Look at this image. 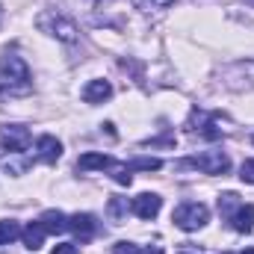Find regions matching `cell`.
Wrapping results in <instances>:
<instances>
[{
	"instance_id": "obj_1",
	"label": "cell",
	"mask_w": 254,
	"mask_h": 254,
	"mask_svg": "<svg viewBox=\"0 0 254 254\" xmlns=\"http://www.w3.org/2000/svg\"><path fill=\"white\" fill-rule=\"evenodd\" d=\"M0 92L9 95V98H21V95L33 92L30 68H27V63L18 54H6L0 60Z\"/></svg>"
},
{
	"instance_id": "obj_2",
	"label": "cell",
	"mask_w": 254,
	"mask_h": 254,
	"mask_svg": "<svg viewBox=\"0 0 254 254\" xmlns=\"http://www.w3.org/2000/svg\"><path fill=\"white\" fill-rule=\"evenodd\" d=\"M36 27H39L42 33H48V36H54V39L65 42V45H74V42L80 39L74 21H68V18L60 15V12H42V15L36 18Z\"/></svg>"
},
{
	"instance_id": "obj_3",
	"label": "cell",
	"mask_w": 254,
	"mask_h": 254,
	"mask_svg": "<svg viewBox=\"0 0 254 254\" xmlns=\"http://www.w3.org/2000/svg\"><path fill=\"white\" fill-rule=\"evenodd\" d=\"M178 169H198L204 175H225L231 169V160L225 151H204V154H195L190 160H181Z\"/></svg>"
},
{
	"instance_id": "obj_4",
	"label": "cell",
	"mask_w": 254,
	"mask_h": 254,
	"mask_svg": "<svg viewBox=\"0 0 254 254\" xmlns=\"http://www.w3.org/2000/svg\"><path fill=\"white\" fill-rule=\"evenodd\" d=\"M207 219H210V210L201 204V201H187V204H181V207H175V213H172V222L181 228V231H198V228H204L207 225Z\"/></svg>"
},
{
	"instance_id": "obj_5",
	"label": "cell",
	"mask_w": 254,
	"mask_h": 254,
	"mask_svg": "<svg viewBox=\"0 0 254 254\" xmlns=\"http://www.w3.org/2000/svg\"><path fill=\"white\" fill-rule=\"evenodd\" d=\"M30 130L24 125H3L0 127V145L9 151V154H24L27 145H30Z\"/></svg>"
},
{
	"instance_id": "obj_6",
	"label": "cell",
	"mask_w": 254,
	"mask_h": 254,
	"mask_svg": "<svg viewBox=\"0 0 254 254\" xmlns=\"http://www.w3.org/2000/svg\"><path fill=\"white\" fill-rule=\"evenodd\" d=\"M216 122H219V116L216 113H201V110H195L190 119V125H187V130H190L192 136H204V139H222V130L216 127Z\"/></svg>"
},
{
	"instance_id": "obj_7",
	"label": "cell",
	"mask_w": 254,
	"mask_h": 254,
	"mask_svg": "<svg viewBox=\"0 0 254 254\" xmlns=\"http://www.w3.org/2000/svg\"><path fill=\"white\" fill-rule=\"evenodd\" d=\"M130 210H133L139 219L151 222V219H157V216H160V210H163V198H160V195H154V192H142V195H136V198H133Z\"/></svg>"
},
{
	"instance_id": "obj_8",
	"label": "cell",
	"mask_w": 254,
	"mask_h": 254,
	"mask_svg": "<svg viewBox=\"0 0 254 254\" xmlns=\"http://www.w3.org/2000/svg\"><path fill=\"white\" fill-rule=\"evenodd\" d=\"M36 154H39V160H45V163H57L60 157H63V142L57 139V136H39L36 139Z\"/></svg>"
},
{
	"instance_id": "obj_9",
	"label": "cell",
	"mask_w": 254,
	"mask_h": 254,
	"mask_svg": "<svg viewBox=\"0 0 254 254\" xmlns=\"http://www.w3.org/2000/svg\"><path fill=\"white\" fill-rule=\"evenodd\" d=\"M68 231H74V234L86 243V240H92V237H95L98 222H95V216H92V213H77V216H71V219H68Z\"/></svg>"
},
{
	"instance_id": "obj_10",
	"label": "cell",
	"mask_w": 254,
	"mask_h": 254,
	"mask_svg": "<svg viewBox=\"0 0 254 254\" xmlns=\"http://www.w3.org/2000/svg\"><path fill=\"white\" fill-rule=\"evenodd\" d=\"M228 222H231L234 231H240V234H252V228H254V204H240V207L228 216Z\"/></svg>"
},
{
	"instance_id": "obj_11",
	"label": "cell",
	"mask_w": 254,
	"mask_h": 254,
	"mask_svg": "<svg viewBox=\"0 0 254 254\" xmlns=\"http://www.w3.org/2000/svg\"><path fill=\"white\" fill-rule=\"evenodd\" d=\"M110 95H113L110 80H89V83L83 86V101H86V104H104Z\"/></svg>"
},
{
	"instance_id": "obj_12",
	"label": "cell",
	"mask_w": 254,
	"mask_h": 254,
	"mask_svg": "<svg viewBox=\"0 0 254 254\" xmlns=\"http://www.w3.org/2000/svg\"><path fill=\"white\" fill-rule=\"evenodd\" d=\"M21 237H24V246H27L30 252H39V249L45 246L48 231H45V225H42V222H30V225L21 231Z\"/></svg>"
},
{
	"instance_id": "obj_13",
	"label": "cell",
	"mask_w": 254,
	"mask_h": 254,
	"mask_svg": "<svg viewBox=\"0 0 254 254\" xmlns=\"http://www.w3.org/2000/svg\"><path fill=\"white\" fill-rule=\"evenodd\" d=\"M110 163H113V160H110L107 154L89 151V154H83V157L77 160V169H80V172H95V169H101V172H104V169H110Z\"/></svg>"
},
{
	"instance_id": "obj_14",
	"label": "cell",
	"mask_w": 254,
	"mask_h": 254,
	"mask_svg": "<svg viewBox=\"0 0 254 254\" xmlns=\"http://www.w3.org/2000/svg\"><path fill=\"white\" fill-rule=\"evenodd\" d=\"M39 222L45 225L48 234H63V231H68V219H65V213H60V210H45Z\"/></svg>"
},
{
	"instance_id": "obj_15",
	"label": "cell",
	"mask_w": 254,
	"mask_h": 254,
	"mask_svg": "<svg viewBox=\"0 0 254 254\" xmlns=\"http://www.w3.org/2000/svg\"><path fill=\"white\" fill-rule=\"evenodd\" d=\"M21 237V225L15 222V219H6V222H0V246H9V243H15Z\"/></svg>"
},
{
	"instance_id": "obj_16",
	"label": "cell",
	"mask_w": 254,
	"mask_h": 254,
	"mask_svg": "<svg viewBox=\"0 0 254 254\" xmlns=\"http://www.w3.org/2000/svg\"><path fill=\"white\" fill-rule=\"evenodd\" d=\"M110 175H113V181L116 184H122V187H130V181H133V175H130V166L127 163H110Z\"/></svg>"
},
{
	"instance_id": "obj_17",
	"label": "cell",
	"mask_w": 254,
	"mask_h": 254,
	"mask_svg": "<svg viewBox=\"0 0 254 254\" xmlns=\"http://www.w3.org/2000/svg\"><path fill=\"white\" fill-rule=\"evenodd\" d=\"M240 204H243V201H240V195H234V192H225V195H219V213H222L225 219H228V216H231V213H234Z\"/></svg>"
},
{
	"instance_id": "obj_18",
	"label": "cell",
	"mask_w": 254,
	"mask_h": 254,
	"mask_svg": "<svg viewBox=\"0 0 254 254\" xmlns=\"http://www.w3.org/2000/svg\"><path fill=\"white\" fill-rule=\"evenodd\" d=\"M157 172V169H163V160H157V157H139V160H133L130 163V172Z\"/></svg>"
},
{
	"instance_id": "obj_19",
	"label": "cell",
	"mask_w": 254,
	"mask_h": 254,
	"mask_svg": "<svg viewBox=\"0 0 254 254\" xmlns=\"http://www.w3.org/2000/svg\"><path fill=\"white\" fill-rule=\"evenodd\" d=\"M27 169H30V160H9V157L3 160V172L6 175H24Z\"/></svg>"
},
{
	"instance_id": "obj_20",
	"label": "cell",
	"mask_w": 254,
	"mask_h": 254,
	"mask_svg": "<svg viewBox=\"0 0 254 254\" xmlns=\"http://www.w3.org/2000/svg\"><path fill=\"white\" fill-rule=\"evenodd\" d=\"M133 3H136V9L151 12V9H169V6H175L178 0H133Z\"/></svg>"
},
{
	"instance_id": "obj_21",
	"label": "cell",
	"mask_w": 254,
	"mask_h": 254,
	"mask_svg": "<svg viewBox=\"0 0 254 254\" xmlns=\"http://www.w3.org/2000/svg\"><path fill=\"white\" fill-rule=\"evenodd\" d=\"M127 213V198H113L110 201V216H113V222H122Z\"/></svg>"
},
{
	"instance_id": "obj_22",
	"label": "cell",
	"mask_w": 254,
	"mask_h": 254,
	"mask_svg": "<svg viewBox=\"0 0 254 254\" xmlns=\"http://www.w3.org/2000/svg\"><path fill=\"white\" fill-rule=\"evenodd\" d=\"M113 254H142V249L136 243H116L113 246Z\"/></svg>"
},
{
	"instance_id": "obj_23",
	"label": "cell",
	"mask_w": 254,
	"mask_h": 254,
	"mask_svg": "<svg viewBox=\"0 0 254 254\" xmlns=\"http://www.w3.org/2000/svg\"><path fill=\"white\" fill-rule=\"evenodd\" d=\"M240 178H243L246 184H254V160H246V163H243V169H240Z\"/></svg>"
},
{
	"instance_id": "obj_24",
	"label": "cell",
	"mask_w": 254,
	"mask_h": 254,
	"mask_svg": "<svg viewBox=\"0 0 254 254\" xmlns=\"http://www.w3.org/2000/svg\"><path fill=\"white\" fill-rule=\"evenodd\" d=\"M51 254H80V252H77V246H74V243H60Z\"/></svg>"
},
{
	"instance_id": "obj_25",
	"label": "cell",
	"mask_w": 254,
	"mask_h": 254,
	"mask_svg": "<svg viewBox=\"0 0 254 254\" xmlns=\"http://www.w3.org/2000/svg\"><path fill=\"white\" fill-rule=\"evenodd\" d=\"M178 254H204V252H201V249H187V246H181Z\"/></svg>"
},
{
	"instance_id": "obj_26",
	"label": "cell",
	"mask_w": 254,
	"mask_h": 254,
	"mask_svg": "<svg viewBox=\"0 0 254 254\" xmlns=\"http://www.w3.org/2000/svg\"><path fill=\"white\" fill-rule=\"evenodd\" d=\"M142 254H163V249H142Z\"/></svg>"
},
{
	"instance_id": "obj_27",
	"label": "cell",
	"mask_w": 254,
	"mask_h": 254,
	"mask_svg": "<svg viewBox=\"0 0 254 254\" xmlns=\"http://www.w3.org/2000/svg\"><path fill=\"white\" fill-rule=\"evenodd\" d=\"M240 254H254V252H252V249H249V252H240Z\"/></svg>"
},
{
	"instance_id": "obj_28",
	"label": "cell",
	"mask_w": 254,
	"mask_h": 254,
	"mask_svg": "<svg viewBox=\"0 0 254 254\" xmlns=\"http://www.w3.org/2000/svg\"><path fill=\"white\" fill-rule=\"evenodd\" d=\"M0 21H3V6H0Z\"/></svg>"
},
{
	"instance_id": "obj_29",
	"label": "cell",
	"mask_w": 254,
	"mask_h": 254,
	"mask_svg": "<svg viewBox=\"0 0 254 254\" xmlns=\"http://www.w3.org/2000/svg\"><path fill=\"white\" fill-rule=\"evenodd\" d=\"M252 3H254V0H252Z\"/></svg>"
}]
</instances>
